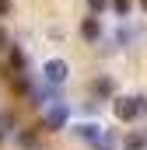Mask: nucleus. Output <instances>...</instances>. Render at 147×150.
<instances>
[{
	"instance_id": "6e6552de",
	"label": "nucleus",
	"mask_w": 147,
	"mask_h": 150,
	"mask_svg": "<svg viewBox=\"0 0 147 150\" xmlns=\"http://www.w3.org/2000/svg\"><path fill=\"white\" fill-rule=\"evenodd\" d=\"M88 7H91V14H102L105 11V0H88Z\"/></svg>"
},
{
	"instance_id": "9b49d317",
	"label": "nucleus",
	"mask_w": 147,
	"mask_h": 150,
	"mask_svg": "<svg viewBox=\"0 0 147 150\" xmlns=\"http://www.w3.org/2000/svg\"><path fill=\"white\" fill-rule=\"evenodd\" d=\"M140 7H144V11H147V0H140Z\"/></svg>"
},
{
	"instance_id": "9d476101",
	"label": "nucleus",
	"mask_w": 147,
	"mask_h": 150,
	"mask_svg": "<svg viewBox=\"0 0 147 150\" xmlns=\"http://www.w3.org/2000/svg\"><path fill=\"white\" fill-rule=\"evenodd\" d=\"M4 42H7V38H4V32H0V49H4Z\"/></svg>"
},
{
	"instance_id": "20e7f679",
	"label": "nucleus",
	"mask_w": 147,
	"mask_h": 150,
	"mask_svg": "<svg viewBox=\"0 0 147 150\" xmlns=\"http://www.w3.org/2000/svg\"><path fill=\"white\" fill-rule=\"evenodd\" d=\"M123 150H147V129H133V133H126Z\"/></svg>"
},
{
	"instance_id": "7ed1b4c3",
	"label": "nucleus",
	"mask_w": 147,
	"mask_h": 150,
	"mask_svg": "<svg viewBox=\"0 0 147 150\" xmlns=\"http://www.w3.org/2000/svg\"><path fill=\"white\" fill-rule=\"evenodd\" d=\"M81 35H84V42H98V38H102V21H98V14H91V18L81 21Z\"/></svg>"
},
{
	"instance_id": "39448f33",
	"label": "nucleus",
	"mask_w": 147,
	"mask_h": 150,
	"mask_svg": "<svg viewBox=\"0 0 147 150\" xmlns=\"http://www.w3.org/2000/svg\"><path fill=\"white\" fill-rule=\"evenodd\" d=\"M63 122H67V108H63V105L49 108V115H46V126H49V129H63Z\"/></svg>"
},
{
	"instance_id": "f257e3e1",
	"label": "nucleus",
	"mask_w": 147,
	"mask_h": 150,
	"mask_svg": "<svg viewBox=\"0 0 147 150\" xmlns=\"http://www.w3.org/2000/svg\"><path fill=\"white\" fill-rule=\"evenodd\" d=\"M144 112H147V98H119L116 101V119H123V122H133Z\"/></svg>"
},
{
	"instance_id": "0eeeda50",
	"label": "nucleus",
	"mask_w": 147,
	"mask_h": 150,
	"mask_svg": "<svg viewBox=\"0 0 147 150\" xmlns=\"http://www.w3.org/2000/svg\"><path fill=\"white\" fill-rule=\"evenodd\" d=\"M112 11H116L119 18H126V14L133 11V0H112Z\"/></svg>"
},
{
	"instance_id": "f03ea898",
	"label": "nucleus",
	"mask_w": 147,
	"mask_h": 150,
	"mask_svg": "<svg viewBox=\"0 0 147 150\" xmlns=\"http://www.w3.org/2000/svg\"><path fill=\"white\" fill-rule=\"evenodd\" d=\"M70 74V67L63 63V59H46V67H42V77L49 80V84H63Z\"/></svg>"
},
{
	"instance_id": "1a4fd4ad",
	"label": "nucleus",
	"mask_w": 147,
	"mask_h": 150,
	"mask_svg": "<svg viewBox=\"0 0 147 150\" xmlns=\"http://www.w3.org/2000/svg\"><path fill=\"white\" fill-rule=\"evenodd\" d=\"M4 14H11V0H0V18Z\"/></svg>"
},
{
	"instance_id": "423d86ee",
	"label": "nucleus",
	"mask_w": 147,
	"mask_h": 150,
	"mask_svg": "<svg viewBox=\"0 0 147 150\" xmlns=\"http://www.w3.org/2000/svg\"><path fill=\"white\" fill-rule=\"evenodd\" d=\"M91 91H95V94H102V98H109L112 91H116V84H112V77H98V80L91 84Z\"/></svg>"
}]
</instances>
